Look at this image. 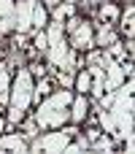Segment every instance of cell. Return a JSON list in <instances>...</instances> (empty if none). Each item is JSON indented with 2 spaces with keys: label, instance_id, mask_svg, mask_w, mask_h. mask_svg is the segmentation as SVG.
Instances as JSON below:
<instances>
[{
  "label": "cell",
  "instance_id": "1",
  "mask_svg": "<svg viewBox=\"0 0 135 154\" xmlns=\"http://www.w3.org/2000/svg\"><path fill=\"white\" fill-rule=\"evenodd\" d=\"M76 92L70 89H57L51 95H46L35 111V125L41 130H54V127H62L65 122H70V100H73Z\"/></svg>",
  "mask_w": 135,
  "mask_h": 154
},
{
  "label": "cell",
  "instance_id": "2",
  "mask_svg": "<svg viewBox=\"0 0 135 154\" xmlns=\"http://www.w3.org/2000/svg\"><path fill=\"white\" fill-rule=\"evenodd\" d=\"M32 76L27 68H19L14 81H11V95H8V125H19L32 103Z\"/></svg>",
  "mask_w": 135,
  "mask_h": 154
},
{
  "label": "cell",
  "instance_id": "3",
  "mask_svg": "<svg viewBox=\"0 0 135 154\" xmlns=\"http://www.w3.org/2000/svg\"><path fill=\"white\" fill-rule=\"evenodd\" d=\"M108 111L116 122V138L133 135V79L114 89V103Z\"/></svg>",
  "mask_w": 135,
  "mask_h": 154
},
{
  "label": "cell",
  "instance_id": "4",
  "mask_svg": "<svg viewBox=\"0 0 135 154\" xmlns=\"http://www.w3.org/2000/svg\"><path fill=\"white\" fill-rule=\"evenodd\" d=\"M78 135V130L76 127H54V133H46V135H35L32 138V143H30V152H49V154H62L65 149V143L68 141H73Z\"/></svg>",
  "mask_w": 135,
  "mask_h": 154
},
{
  "label": "cell",
  "instance_id": "5",
  "mask_svg": "<svg viewBox=\"0 0 135 154\" xmlns=\"http://www.w3.org/2000/svg\"><path fill=\"white\" fill-rule=\"evenodd\" d=\"M68 43H70L73 51H89V49H95V27L81 19L76 24V30L68 32Z\"/></svg>",
  "mask_w": 135,
  "mask_h": 154
},
{
  "label": "cell",
  "instance_id": "6",
  "mask_svg": "<svg viewBox=\"0 0 135 154\" xmlns=\"http://www.w3.org/2000/svg\"><path fill=\"white\" fill-rule=\"evenodd\" d=\"M32 3L35 0H19L14 3V14H16V32H30L32 30Z\"/></svg>",
  "mask_w": 135,
  "mask_h": 154
},
{
  "label": "cell",
  "instance_id": "7",
  "mask_svg": "<svg viewBox=\"0 0 135 154\" xmlns=\"http://www.w3.org/2000/svg\"><path fill=\"white\" fill-rule=\"evenodd\" d=\"M3 152H16V154H27L30 152V143L24 135L19 133H0V154Z\"/></svg>",
  "mask_w": 135,
  "mask_h": 154
},
{
  "label": "cell",
  "instance_id": "8",
  "mask_svg": "<svg viewBox=\"0 0 135 154\" xmlns=\"http://www.w3.org/2000/svg\"><path fill=\"white\" fill-rule=\"evenodd\" d=\"M89 116V100H87V95H73V100H70V122L73 125H81L84 119Z\"/></svg>",
  "mask_w": 135,
  "mask_h": 154
},
{
  "label": "cell",
  "instance_id": "9",
  "mask_svg": "<svg viewBox=\"0 0 135 154\" xmlns=\"http://www.w3.org/2000/svg\"><path fill=\"white\" fill-rule=\"evenodd\" d=\"M14 27H16L14 0H0V35H8Z\"/></svg>",
  "mask_w": 135,
  "mask_h": 154
},
{
  "label": "cell",
  "instance_id": "10",
  "mask_svg": "<svg viewBox=\"0 0 135 154\" xmlns=\"http://www.w3.org/2000/svg\"><path fill=\"white\" fill-rule=\"evenodd\" d=\"M49 24V8L43 5V0L32 3V30H46Z\"/></svg>",
  "mask_w": 135,
  "mask_h": 154
},
{
  "label": "cell",
  "instance_id": "11",
  "mask_svg": "<svg viewBox=\"0 0 135 154\" xmlns=\"http://www.w3.org/2000/svg\"><path fill=\"white\" fill-rule=\"evenodd\" d=\"M114 41H116V32L111 30V24H106V22L97 24V30H95V46H97V49H106V46L114 43Z\"/></svg>",
  "mask_w": 135,
  "mask_h": 154
},
{
  "label": "cell",
  "instance_id": "12",
  "mask_svg": "<svg viewBox=\"0 0 135 154\" xmlns=\"http://www.w3.org/2000/svg\"><path fill=\"white\" fill-rule=\"evenodd\" d=\"M51 92H54V81H51L49 76H41L38 84H32V100H38V103H41L46 95H51Z\"/></svg>",
  "mask_w": 135,
  "mask_h": 154
},
{
  "label": "cell",
  "instance_id": "13",
  "mask_svg": "<svg viewBox=\"0 0 135 154\" xmlns=\"http://www.w3.org/2000/svg\"><path fill=\"white\" fill-rule=\"evenodd\" d=\"M49 16H51V22H65V19L76 16V5H73V3H60V5L51 8Z\"/></svg>",
  "mask_w": 135,
  "mask_h": 154
},
{
  "label": "cell",
  "instance_id": "14",
  "mask_svg": "<svg viewBox=\"0 0 135 154\" xmlns=\"http://www.w3.org/2000/svg\"><path fill=\"white\" fill-rule=\"evenodd\" d=\"M97 122H100V130L103 133H108V135L116 138V122H114V116H111L108 108H97Z\"/></svg>",
  "mask_w": 135,
  "mask_h": 154
},
{
  "label": "cell",
  "instance_id": "15",
  "mask_svg": "<svg viewBox=\"0 0 135 154\" xmlns=\"http://www.w3.org/2000/svg\"><path fill=\"white\" fill-rule=\"evenodd\" d=\"M97 16H100V22H106V24H114V22L119 19V8H116L114 3H106V5H100Z\"/></svg>",
  "mask_w": 135,
  "mask_h": 154
},
{
  "label": "cell",
  "instance_id": "16",
  "mask_svg": "<svg viewBox=\"0 0 135 154\" xmlns=\"http://www.w3.org/2000/svg\"><path fill=\"white\" fill-rule=\"evenodd\" d=\"M89 84H92V76H89V70L84 68V70L76 76L73 87H76V92H78V95H89Z\"/></svg>",
  "mask_w": 135,
  "mask_h": 154
},
{
  "label": "cell",
  "instance_id": "17",
  "mask_svg": "<svg viewBox=\"0 0 135 154\" xmlns=\"http://www.w3.org/2000/svg\"><path fill=\"white\" fill-rule=\"evenodd\" d=\"M89 149H95V152H111V149H114V138H111L108 133H100V135L89 143Z\"/></svg>",
  "mask_w": 135,
  "mask_h": 154
},
{
  "label": "cell",
  "instance_id": "18",
  "mask_svg": "<svg viewBox=\"0 0 135 154\" xmlns=\"http://www.w3.org/2000/svg\"><path fill=\"white\" fill-rule=\"evenodd\" d=\"M133 19H135V5L130 3V5L124 8V14H122V32H124L127 38H133Z\"/></svg>",
  "mask_w": 135,
  "mask_h": 154
},
{
  "label": "cell",
  "instance_id": "19",
  "mask_svg": "<svg viewBox=\"0 0 135 154\" xmlns=\"http://www.w3.org/2000/svg\"><path fill=\"white\" fill-rule=\"evenodd\" d=\"M32 46H35L41 54H46V46H49V41H46V32H43V30H35V35H32Z\"/></svg>",
  "mask_w": 135,
  "mask_h": 154
},
{
  "label": "cell",
  "instance_id": "20",
  "mask_svg": "<svg viewBox=\"0 0 135 154\" xmlns=\"http://www.w3.org/2000/svg\"><path fill=\"white\" fill-rule=\"evenodd\" d=\"M38 130H41V127H38V125H35V119H32V116H30V119H27V122H24V127H22V135H24V138H27V141H32V138H35V135H38Z\"/></svg>",
  "mask_w": 135,
  "mask_h": 154
},
{
  "label": "cell",
  "instance_id": "21",
  "mask_svg": "<svg viewBox=\"0 0 135 154\" xmlns=\"http://www.w3.org/2000/svg\"><path fill=\"white\" fill-rule=\"evenodd\" d=\"M5 92H11V76H8L5 65H0V95H5Z\"/></svg>",
  "mask_w": 135,
  "mask_h": 154
},
{
  "label": "cell",
  "instance_id": "22",
  "mask_svg": "<svg viewBox=\"0 0 135 154\" xmlns=\"http://www.w3.org/2000/svg\"><path fill=\"white\" fill-rule=\"evenodd\" d=\"M73 81H76L73 70H60V84H62L65 89H70V87H73Z\"/></svg>",
  "mask_w": 135,
  "mask_h": 154
},
{
  "label": "cell",
  "instance_id": "23",
  "mask_svg": "<svg viewBox=\"0 0 135 154\" xmlns=\"http://www.w3.org/2000/svg\"><path fill=\"white\" fill-rule=\"evenodd\" d=\"M27 70H30V76H38V79H41V76H46V68H41V62H32Z\"/></svg>",
  "mask_w": 135,
  "mask_h": 154
},
{
  "label": "cell",
  "instance_id": "24",
  "mask_svg": "<svg viewBox=\"0 0 135 154\" xmlns=\"http://www.w3.org/2000/svg\"><path fill=\"white\" fill-rule=\"evenodd\" d=\"M133 149H135V143H133V135H127V143H124V152H127V154H133Z\"/></svg>",
  "mask_w": 135,
  "mask_h": 154
},
{
  "label": "cell",
  "instance_id": "25",
  "mask_svg": "<svg viewBox=\"0 0 135 154\" xmlns=\"http://www.w3.org/2000/svg\"><path fill=\"white\" fill-rule=\"evenodd\" d=\"M60 3H62V0H43V5H46V8H49V11H51V8H54V5H60Z\"/></svg>",
  "mask_w": 135,
  "mask_h": 154
},
{
  "label": "cell",
  "instance_id": "26",
  "mask_svg": "<svg viewBox=\"0 0 135 154\" xmlns=\"http://www.w3.org/2000/svg\"><path fill=\"white\" fill-rule=\"evenodd\" d=\"M3 130H5V119L0 116V133H3Z\"/></svg>",
  "mask_w": 135,
  "mask_h": 154
},
{
  "label": "cell",
  "instance_id": "27",
  "mask_svg": "<svg viewBox=\"0 0 135 154\" xmlns=\"http://www.w3.org/2000/svg\"><path fill=\"white\" fill-rule=\"evenodd\" d=\"M76 3H84V5H87V3H92V0H76Z\"/></svg>",
  "mask_w": 135,
  "mask_h": 154
}]
</instances>
